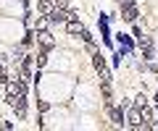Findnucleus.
Returning a JSON list of instances; mask_svg holds the SVG:
<instances>
[{
  "instance_id": "f257e3e1",
  "label": "nucleus",
  "mask_w": 158,
  "mask_h": 131,
  "mask_svg": "<svg viewBox=\"0 0 158 131\" xmlns=\"http://www.w3.org/2000/svg\"><path fill=\"white\" fill-rule=\"evenodd\" d=\"M6 97H8V105L16 110V115L24 118L27 115V84H24V79H8Z\"/></svg>"
},
{
  "instance_id": "f03ea898",
  "label": "nucleus",
  "mask_w": 158,
  "mask_h": 131,
  "mask_svg": "<svg viewBox=\"0 0 158 131\" xmlns=\"http://www.w3.org/2000/svg\"><path fill=\"white\" fill-rule=\"evenodd\" d=\"M118 8H121V18L129 24L137 21V16H140V11H137V6L132 3V0H124V3H118Z\"/></svg>"
},
{
  "instance_id": "7ed1b4c3",
  "label": "nucleus",
  "mask_w": 158,
  "mask_h": 131,
  "mask_svg": "<svg viewBox=\"0 0 158 131\" xmlns=\"http://www.w3.org/2000/svg\"><path fill=\"white\" fill-rule=\"evenodd\" d=\"M66 18H69V8H63V6H56L48 13V21L50 24H66Z\"/></svg>"
},
{
  "instance_id": "20e7f679",
  "label": "nucleus",
  "mask_w": 158,
  "mask_h": 131,
  "mask_svg": "<svg viewBox=\"0 0 158 131\" xmlns=\"http://www.w3.org/2000/svg\"><path fill=\"white\" fill-rule=\"evenodd\" d=\"M92 63H95V68H98V74H100V79H108V81H111V74H108V68H106V58L100 55V50H95Z\"/></svg>"
},
{
  "instance_id": "39448f33",
  "label": "nucleus",
  "mask_w": 158,
  "mask_h": 131,
  "mask_svg": "<svg viewBox=\"0 0 158 131\" xmlns=\"http://www.w3.org/2000/svg\"><path fill=\"white\" fill-rule=\"evenodd\" d=\"M37 42H40V47H42V50H53V47H56V40H53V34L48 32V29H40Z\"/></svg>"
},
{
  "instance_id": "423d86ee",
  "label": "nucleus",
  "mask_w": 158,
  "mask_h": 131,
  "mask_svg": "<svg viewBox=\"0 0 158 131\" xmlns=\"http://www.w3.org/2000/svg\"><path fill=\"white\" fill-rule=\"evenodd\" d=\"M137 45H140L142 50H145V58H148V60H150V58H153V42H150V37L140 34V37H137Z\"/></svg>"
},
{
  "instance_id": "0eeeda50",
  "label": "nucleus",
  "mask_w": 158,
  "mask_h": 131,
  "mask_svg": "<svg viewBox=\"0 0 158 131\" xmlns=\"http://www.w3.org/2000/svg\"><path fill=\"white\" fill-rule=\"evenodd\" d=\"M37 8H40V13H42V16H48V13L56 8V0H37Z\"/></svg>"
},
{
  "instance_id": "6e6552de",
  "label": "nucleus",
  "mask_w": 158,
  "mask_h": 131,
  "mask_svg": "<svg viewBox=\"0 0 158 131\" xmlns=\"http://www.w3.org/2000/svg\"><path fill=\"white\" fill-rule=\"evenodd\" d=\"M118 45H121V52H124V55H129L132 47H135V45H132V40H129L127 34H118Z\"/></svg>"
},
{
  "instance_id": "1a4fd4ad",
  "label": "nucleus",
  "mask_w": 158,
  "mask_h": 131,
  "mask_svg": "<svg viewBox=\"0 0 158 131\" xmlns=\"http://www.w3.org/2000/svg\"><path fill=\"white\" fill-rule=\"evenodd\" d=\"M111 121H113V123H118V126H121V123H124V113H121L118 108H111Z\"/></svg>"
},
{
  "instance_id": "9d476101",
  "label": "nucleus",
  "mask_w": 158,
  "mask_h": 131,
  "mask_svg": "<svg viewBox=\"0 0 158 131\" xmlns=\"http://www.w3.org/2000/svg\"><path fill=\"white\" fill-rule=\"evenodd\" d=\"M45 63H48V50H42V47H40V52H37V68H42Z\"/></svg>"
},
{
  "instance_id": "9b49d317",
  "label": "nucleus",
  "mask_w": 158,
  "mask_h": 131,
  "mask_svg": "<svg viewBox=\"0 0 158 131\" xmlns=\"http://www.w3.org/2000/svg\"><path fill=\"white\" fill-rule=\"evenodd\" d=\"M6 81H8V71H6V63H3V58H0V84L6 87Z\"/></svg>"
},
{
  "instance_id": "f8f14e48",
  "label": "nucleus",
  "mask_w": 158,
  "mask_h": 131,
  "mask_svg": "<svg viewBox=\"0 0 158 131\" xmlns=\"http://www.w3.org/2000/svg\"><path fill=\"white\" fill-rule=\"evenodd\" d=\"M156 105H158V94H156Z\"/></svg>"
}]
</instances>
